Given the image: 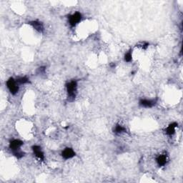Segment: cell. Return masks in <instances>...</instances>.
Returning a JSON list of instances; mask_svg holds the SVG:
<instances>
[{
  "label": "cell",
  "mask_w": 183,
  "mask_h": 183,
  "mask_svg": "<svg viewBox=\"0 0 183 183\" xmlns=\"http://www.w3.org/2000/svg\"><path fill=\"white\" fill-rule=\"evenodd\" d=\"M7 87L12 94H16L19 91V84L17 83V80H14L13 78H9L7 80Z\"/></svg>",
  "instance_id": "obj_2"
},
{
  "label": "cell",
  "mask_w": 183,
  "mask_h": 183,
  "mask_svg": "<svg viewBox=\"0 0 183 183\" xmlns=\"http://www.w3.org/2000/svg\"><path fill=\"white\" fill-rule=\"evenodd\" d=\"M62 158L65 160H69L75 156V152L72 148H65L62 152Z\"/></svg>",
  "instance_id": "obj_6"
},
{
  "label": "cell",
  "mask_w": 183,
  "mask_h": 183,
  "mask_svg": "<svg viewBox=\"0 0 183 183\" xmlns=\"http://www.w3.org/2000/svg\"><path fill=\"white\" fill-rule=\"evenodd\" d=\"M124 61L126 62H130L132 59V52L129 51L127 52H126V54L124 55Z\"/></svg>",
  "instance_id": "obj_13"
},
{
  "label": "cell",
  "mask_w": 183,
  "mask_h": 183,
  "mask_svg": "<svg viewBox=\"0 0 183 183\" xmlns=\"http://www.w3.org/2000/svg\"><path fill=\"white\" fill-rule=\"evenodd\" d=\"M67 87V92L68 94V99L70 101H73L76 97V92H77V82L75 80L68 82L66 85Z\"/></svg>",
  "instance_id": "obj_1"
},
{
  "label": "cell",
  "mask_w": 183,
  "mask_h": 183,
  "mask_svg": "<svg viewBox=\"0 0 183 183\" xmlns=\"http://www.w3.org/2000/svg\"><path fill=\"white\" fill-rule=\"evenodd\" d=\"M156 162L160 167L165 165L167 164V162H168V157H167V154H160V155L157 158Z\"/></svg>",
  "instance_id": "obj_8"
},
{
  "label": "cell",
  "mask_w": 183,
  "mask_h": 183,
  "mask_svg": "<svg viewBox=\"0 0 183 183\" xmlns=\"http://www.w3.org/2000/svg\"><path fill=\"white\" fill-rule=\"evenodd\" d=\"M156 104V100H147L142 99L140 101V105L142 107L145 108H151L154 107Z\"/></svg>",
  "instance_id": "obj_5"
},
{
  "label": "cell",
  "mask_w": 183,
  "mask_h": 183,
  "mask_svg": "<svg viewBox=\"0 0 183 183\" xmlns=\"http://www.w3.org/2000/svg\"><path fill=\"white\" fill-rule=\"evenodd\" d=\"M82 20V14L79 12H76L72 14L69 17V23L71 27H75L77 24H79Z\"/></svg>",
  "instance_id": "obj_3"
},
{
  "label": "cell",
  "mask_w": 183,
  "mask_h": 183,
  "mask_svg": "<svg viewBox=\"0 0 183 183\" xmlns=\"http://www.w3.org/2000/svg\"><path fill=\"white\" fill-rule=\"evenodd\" d=\"M30 25L32 26V27H33L34 29H36L39 32H42L44 31V25H43V24H42V22H40L34 21V22H32L30 23Z\"/></svg>",
  "instance_id": "obj_10"
},
{
  "label": "cell",
  "mask_w": 183,
  "mask_h": 183,
  "mask_svg": "<svg viewBox=\"0 0 183 183\" xmlns=\"http://www.w3.org/2000/svg\"><path fill=\"white\" fill-rule=\"evenodd\" d=\"M23 145V142L19 140H14L10 142L9 144V147L12 150V151L14 152V154L16 152L21 151L20 148Z\"/></svg>",
  "instance_id": "obj_4"
},
{
  "label": "cell",
  "mask_w": 183,
  "mask_h": 183,
  "mask_svg": "<svg viewBox=\"0 0 183 183\" xmlns=\"http://www.w3.org/2000/svg\"><path fill=\"white\" fill-rule=\"evenodd\" d=\"M17 80V83L19 84H27L29 82V79L27 77H19L18 78Z\"/></svg>",
  "instance_id": "obj_12"
},
{
  "label": "cell",
  "mask_w": 183,
  "mask_h": 183,
  "mask_svg": "<svg viewBox=\"0 0 183 183\" xmlns=\"http://www.w3.org/2000/svg\"><path fill=\"white\" fill-rule=\"evenodd\" d=\"M178 123H176V122H173V123L170 124V125L166 128L165 130L166 134H168V135H172V134H174L175 132L176 128L178 127Z\"/></svg>",
  "instance_id": "obj_9"
},
{
  "label": "cell",
  "mask_w": 183,
  "mask_h": 183,
  "mask_svg": "<svg viewBox=\"0 0 183 183\" xmlns=\"http://www.w3.org/2000/svg\"><path fill=\"white\" fill-rule=\"evenodd\" d=\"M148 46H149V44L147 43V42H141V44H140V47H141L142 49H147V48L148 47Z\"/></svg>",
  "instance_id": "obj_14"
},
{
  "label": "cell",
  "mask_w": 183,
  "mask_h": 183,
  "mask_svg": "<svg viewBox=\"0 0 183 183\" xmlns=\"http://www.w3.org/2000/svg\"><path fill=\"white\" fill-rule=\"evenodd\" d=\"M32 150H33L34 154H35V156L37 157V158L39 159V160H44V159H45V155H44L43 152L42 151L41 147H40L39 146L35 145L32 147Z\"/></svg>",
  "instance_id": "obj_7"
},
{
  "label": "cell",
  "mask_w": 183,
  "mask_h": 183,
  "mask_svg": "<svg viewBox=\"0 0 183 183\" xmlns=\"http://www.w3.org/2000/svg\"><path fill=\"white\" fill-rule=\"evenodd\" d=\"M126 128L122 126L121 124H116L115 127L114 129V132L116 134H122L123 132H126Z\"/></svg>",
  "instance_id": "obj_11"
}]
</instances>
